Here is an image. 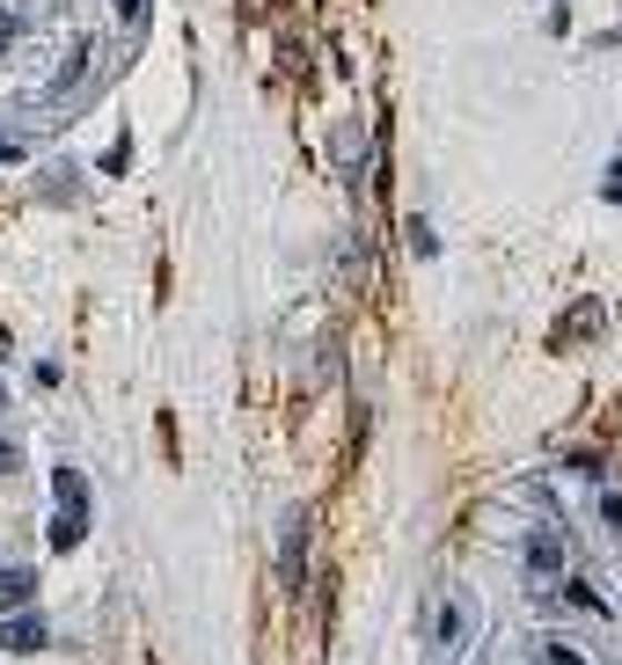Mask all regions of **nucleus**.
<instances>
[{"mask_svg":"<svg viewBox=\"0 0 622 665\" xmlns=\"http://www.w3.org/2000/svg\"><path fill=\"white\" fill-rule=\"evenodd\" d=\"M469 629H476V599L462 593V585H447L440 599H432V658H454V651L469 644Z\"/></svg>","mask_w":622,"mask_h":665,"instance_id":"obj_1","label":"nucleus"},{"mask_svg":"<svg viewBox=\"0 0 622 665\" xmlns=\"http://www.w3.org/2000/svg\"><path fill=\"white\" fill-rule=\"evenodd\" d=\"M44 644H52V629H44V614L16 607L8 622H0V651H16V658H30V651H44Z\"/></svg>","mask_w":622,"mask_h":665,"instance_id":"obj_2","label":"nucleus"},{"mask_svg":"<svg viewBox=\"0 0 622 665\" xmlns=\"http://www.w3.org/2000/svg\"><path fill=\"white\" fill-rule=\"evenodd\" d=\"M528 578H534V585H556V578H564V542H556V534H534V542H528Z\"/></svg>","mask_w":622,"mask_h":665,"instance_id":"obj_3","label":"nucleus"},{"mask_svg":"<svg viewBox=\"0 0 622 665\" xmlns=\"http://www.w3.org/2000/svg\"><path fill=\"white\" fill-rule=\"evenodd\" d=\"M308 534H301V520H285V534H279V578L285 585H301V571H308Z\"/></svg>","mask_w":622,"mask_h":665,"instance_id":"obj_4","label":"nucleus"},{"mask_svg":"<svg viewBox=\"0 0 622 665\" xmlns=\"http://www.w3.org/2000/svg\"><path fill=\"white\" fill-rule=\"evenodd\" d=\"M30 599H37V571H22V563H16V571H0V614L30 607Z\"/></svg>","mask_w":622,"mask_h":665,"instance_id":"obj_5","label":"nucleus"},{"mask_svg":"<svg viewBox=\"0 0 622 665\" xmlns=\"http://www.w3.org/2000/svg\"><path fill=\"white\" fill-rule=\"evenodd\" d=\"M81 542H89V512H59V520H52V548L67 556V548H81Z\"/></svg>","mask_w":622,"mask_h":665,"instance_id":"obj_6","label":"nucleus"},{"mask_svg":"<svg viewBox=\"0 0 622 665\" xmlns=\"http://www.w3.org/2000/svg\"><path fill=\"white\" fill-rule=\"evenodd\" d=\"M52 491H59V505H67V512H89V475H81V468H59Z\"/></svg>","mask_w":622,"mask_h":665,"instance_id":"obj_7","label":"nucleus"},{"mask_svg":"<svg viewBox=\"0 0 622 665\" xmlns=\"http://www.w3.org/2000/svg\"><path fill=\"white\" fill-rule=\"evenodd\" d=\"M534 665H586L579 651H564V644H534Z\"/></svg>","mask_w":622,"mask_h":665,"instance_id":"obj_8","label":"nucleus"},{"mask_svg":"<svg viewBox=\"0 0 622 665\" xmlns=\"http://www.w3.org/2000/svg\"><path fill=\"white\" fill-rule=\"evenodd\" d=\"M16 37H22V16H0V52H8Z\"/></svg>","mask_w":622,"mask_h":665,"instance_id":"obj_9","label":"nucleus"},{"mask_svg":"<svg viewBox=\"0 0 622 665\" xmlns=\"http://www.w3.org/2000/svg\"><path fill=\"white\" fill-rule=\"evenodd\" d=\"M118 16H124V22H140V16H147V0H118Z\"/></svg>","mask_w":622,"mask_h":665,"instance_id":"obj_10","label":"nucleus"},{"mask_svg":"<svg viewBox=\"0 0 622 665\" xmlns=\"http://www.w3.org/2000/svg\"><path fill=\"white\" fill-rule=\"evenodd\" d=\"M608 198H622V161H615V175H608Z\"/></svg>","mask_w":622,"mask_h":665,"instance_id":"obj_11","label":"nucleus"},{"mask_svg":"<svg viewBox=\"0 0 622 665\" xmlns=\"http://www.w3.org/2000/svg\"><path fill=\"white\" fill-rule=\"evenodd\" d=\"M0 468H16V446H8V439H0Z\"/></svg>","mask_w":622,"mask_h":665,"instance_id":"obj_12","label":"nucleus"},{"mask_svg":"<svg viewBox=\"0 0 622 665\" xmlns=\"http://www.w3.org/2000/svg\"><path fill=\"white\" fill-rule=\"evenodd\" d=\"M0 161H16V140H0Z\"/></svg>","mask_w":622,"mask_h":665,"instance_id":"obj_13","label":"nucleus"},{"mask_svg":"<svg viewBox=\"0 0 622 665\" xmlns=\"http://www.w3.org/2000/svg\"><path fill=\"white\" fill-rule=\"evenodd\" d=\"M0 403H8V387H0Z\"/></svg>","mask_w":622,"mask_h":665,"instance_id":"obj_14","label":"nucleus"}]
</instances>
